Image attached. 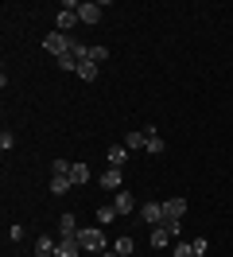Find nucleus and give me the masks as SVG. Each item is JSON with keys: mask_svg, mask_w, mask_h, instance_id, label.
<instances>
[{"mask_svg": "<svg viewBox=\"0 0 233 257\" xmlns=\"http://www.w3.org/2000/svg\"><path fill=\"white\" fill-rule=\"evenodd\" d=\"M78 241H82V249H90V253H105V234H101V226H82V230H78Z\"/></svg>", "mask_w": 233, "mask_h": 257, "instance_id": "nucleus-1", "label": "nucleus"}, {"mask_svg": "<svg viewBox=\"0 0 233 257\" xmlns=\"http://www.w3.org/2000/svg\"><path fill=\"white\" fill-rule=\"evenodd\" d=\"M190 249H194V257H206V249H210V238H194V241H190Z\"/></svg>", "mask_w": 233, "mask_h": 257, "instance_id": "nucleus-22", "label": "nucleus"}, {"mask_svg": "<svg viewBox=\"0 0 233 257\" xmlns=\"http://www.w3.org/2000/svg\"><path fill=\"white\" fill-rule=\"evenodd\" d=\"M78 230H82V226H78L74 214H62V218H59V234H62V238H78Z\"/></svg>", "mask_w": 233, "mask_h": 257, "instance_id": "nucleus-10", "label": "nucleus"}, {"mask_svg": "<svg viewBox=\"0 0 233 257\" xmlns=\"http://www.w3.org/2000/svg\"><path fill=\"white\" fill-rule=\"evenodd\" d=\"M35 257H39V253H35Z\"/></svg>", "mask_w": 233, "mask_h": 257, "instance_id": "nucleus-28", "label": "nucleus"}, {"mask_svg": "<svg viewBox=\"0 0 233 257\" xmlns=\"http://www.w3.org/2000/svg\"><path fill=\"white\" fill-rule=\"evenodd\" d=\"M70 183H78V187L90 183V168H86V164H74V168H70Z\"/></svg>", "mask_w": 233, "mask_h": 257, "instance_id": "nucleus-16", "label": "nucleus"}, {"mask_svg": "<svg viewBox=\"0 0 233 257\" xmlns=\"http://www.w3.org/2000/svg\"><path fill=\"white\" fill-rule=\"evenodd\" d=\"M70 191V176H51V195H66Z\"/></svg>", "mask_w": 233, "mask_h": 257, "instance_id": "nucleus-18", "label": "nucleus"}, {"mask_svg": "<svg viewBox=\"0 0 233 257\" xmlns=\"http://www.w3.org/2000/svg\"><path fill=\"white\" fill-rule=\"evenodd\" d=\"M70 168H74L70 160H55L51 164V176H70Z\"/></svg>", "mask_w": 233, "mask_h": 257, "instance_id": "nucleus-21", "label": "nucleus"}, {"mask_svg": "<svg viewBox=\"0 0 233 257\" xmlns=\"http://www.w3.org/2000/svg\"><path fill=\"white\" fill-rule=\"evenodd\" d=\"M113 253H121V257H132V238H128V234H121V238L113 241Z\"/></svg>", "mask_w": 233, "mask_h": 257, "instance_id": "nucleus-17", "label": "nucleus"}, {"mask_svg": "<svg viewBox=\"0 0 233 257\" xmlns=\"http://www.w3.org/2000/svg\"><path fill=\"white\" fill-rule=\"evenodd\" d=\"M183 214H186V199H179V195H175V199H163V222H179Z\"/></svg>", "mask_w": 233, "mask_h": 257, "instance_id": "nucleus-3", "label": "nucleus"}, {"mask_svg": "<svg viewBox=\"0 0 233 257\" xmlns=\"http://www.w3.org/2000/svg\"><path fill=\"white\" fill-rule=\"evenodd\" d=\"M97 257H121V253H97Z\"/></svg>", "mask_w": 233, "mask_h": 257, "instance_id": "nucleus-27", "label": "nucleus"}, {"mask_svg": "<svg viewBox=\"0 0 233 257\" xmlns=\"http://www.w3.org/2000/svg\"><path fill=\"white\" fill-rule=\"evenodd\" d=\"M113 207H117V214H132V195L117 191V195H113Z\"/></svg>", "mask_w": 233, "mask_h": 257, "instance_id": "nucleus-13", "label": "nucleus"}, {"mask_svg": "<svg viewBox=\"0 0 233 257\" xmlns=\"http://www.w3.org/2000/svg\"><path fill=\"white\" fill-rule=\"evenodd\" d=\"M55 245H59V241L51 238V234H39V241H35V253H39V257H55Z\"/></svg>", "mask_w": 233, "mask_h": 257, "instance_id": "nucleus-11", "label": "nucleus"}, {"mask_svg": "<svg viewBox=\"0 0 233 257\" xmlns=\"http://www.w3.org/2000/svg\"><path fill=\"white\" fill-rule=\"evenodd\" d=\"M144 141H148V133H128L124 137V148L132 152V148H144Z\"/></svg>", "mask_w": 233, "mask_h": 257, "instance_id": "nucleus-20", "label": "nucleus"}, {"mask_svg": "<svg viewBox=\"0 0 233 257\" xmlns=\"http://www.w3.org/2000/svg\"><path fill=\"white\" fill-rule=\"evenodd\" d=\"M78 253H82V241H78V238H59L55 257H78Z\"/></svg>", "mask_w": 233, "mask_h": 257, "instance_id": "nucleus-6", "label": "nucleus"}, {"mask_svg": "<svg viewBox=\"0 0 233 257\" xmlns=\"http://www.w3.org/2000/svg\"><path fill=\"white\" fill-rule=\"evenodd\" d=\"M97 74H101V66H97V63H78V78H82V82H93Z\"/></svg>", "mask_w": 233, "mask_h": 257, "instance_id": "nucleus-14", "label": "nucleus"}, {"mask_svg": "<svg viewBox=\"0 0 233 257\" xmlns=\"http://www.w3.org/2000/svg\"><path fill=\"white\" fill-rule=\"evenodd\" d=\"M101 8H105V4H78V20H82V24H101Z\"/></svg>", "mask_w": 233, "mask_h": 257, "instance_id": "nucleus-5", "label": "nucleus"}, {"mask_svg": "<svg viewBox=\"0 0 233 257\" xmlns=\"http://www.w3.org/2000/svg\"><path fill=\"white\" fill-rule=\"evenodd\" d=\"M90 63H97V66L109 63V51H105V47H90Z\"/></svg>", "mask_w": 233, "mask_h": 257, "instance_id": "nucleus-23", "label": "nucleus"}, {"mask_svg": "<svg viewBox=\"0 0 233 257\" xmlns=\"http://www.w3.org/2000/svg\"><path fill=\"white\" fill-rule=\"evenodd\" d=\"M171 241H175V234H171L167 226H155L152 230V249H167Z\"/></svg>", "mask_w": 233, "mask_h": 257, "instance_id": "nucleus-7", "label": "nucleus"}, {"mask_svg": "<svg viewBox=\"0 0 233 257\" xmlns=\"http://www.w3.org/2000/svg\"><path fill=\"white\" fill-rule=\"evenodd\" d=\"M101 187L105 191H121V168H105L101 172Z\"/></svg>", "mask_w": 233, "mask_h": 257, "instance_id": "nucleus-9", "label": "nucleus"}, {"mask_svg": "<svg viewBox=\"0 0 233 257\" xmlns=\"http://www.w3.org/2000/svg\"><path fill=\"white\" fill-rule=\"evenodd\" d=\"M59 66H62V70H74V74H78V59H74V55H62Z\"/></svg>", "mask_w": 233, "mask_h": 257, "instance_id": "nucleus-25", "label": "nucleus"}, {"mask_svg": "<svg viewBox=\"0 0 233 257\" xmlns=\"http://www.w3.org/2000/svg\"><path fill=\"white\" fill-rule=\"evenodd\" d=\"M16 145V133H8V128H4V133H0V148H4V152H8V148Z\"/></svg>", "mask_w": 233, "mask_h": 257, "instance_id": "nucleus-26", "label": "nucleus"}, {"mask_svg": "<svg viewBox=\"0 0 233 257\" xmlns=\"http://www.w3.org/2000/svg\"><path fill=\"white\" fill-rule=\"evenodd\" d=\"M113 218H117V207H113V203H109V207H97V226H109Z\"/></svg>", "mask_w": 233, "mask_h": 257, "instance_id": "nucleus-19", "label": "nucleus"}, {"mask_svg": "<svg viewBox=\"0 0 233 257\" xmlns=\"http://www.w3.org/2000/svg\"><path fill=\"white\" fill-rule=\"evenodd\" d=\"M171 253H175V257H194V249H190V241H179Z\"/></svg>", "mask_w": 233, "mask_h": 257, "instance_id": "nucleus-24", "label": "nucleus"}, {"mask_svg": "<svg viewBox=\"0 0 233 257\" xmlns=\"http://www.w3.org/2000/svg\"><path fill=\"white\" fill-rule=\"evenodd\" d=\"M70 43H74V35H62L59 28H55V32H47V35H43V47L51 51L55 59H62V55H70Z\"/></svg>", "mask_w": 233, "mask_h": 257, "instance_id": "nucleus-2", "label": "nucleus"}, {"mask_svg": "<svg viewBox=\"0 0 233 257\" xmlns=\"http://www.w3.org/2000/svg\"><path fill=\"white\" fill-rule=\"evenodd\" d=\"M124 160H128V148H124V145L109 148V164H113V168H121V172H124Z\"/></svg>", "mask_w": 233, "mask_h": 257, "instance_id": "nucleus-15", "label": "nucleus"}, {"mask_svg": "<svg viewBox=\"0 0 233 257\" xmlns=\"http://www.w3.org/2000/svg\"><path fill=\"white\" fill-rule=\"evenodd\" d=\"M140 218L148 226H163V203H144V207H140Z\"/></svg>", "mask_w": 233, "mask_h": 257, "instance_id": "nucleus-4", "label": "nucleus"}, {"mask_svg": "<svg viewBox=\"0 0 233 257\" xmlns=\"http://www.w3.org/2000/svg\"><path fill=\"white\" fill-rule=\"evenodd\" d=\"M74 24H78V8H62V12H59V32L70 35V32H74Z\"/></svg>", "mask_w": 233, "mask_h": 257, "instance_id": "nucleus-8", "label": "nucleus"}, {"mask_svg": "<svg viewBox=\"0 0 233 257\" xmlns=\"http://www.w3.org/2000/svg\"><path fill=\"white\" fill-rule=\"evenodd\" d=\"M144 133H148V141H144V148H148L152 156H159V152H163V137H159L155 128H144Z\"/></svg>", "mask_w": 233, "mask_h": 257, "instance_id": "nucleus-12", "label": "nucleus"}]
</instances>
